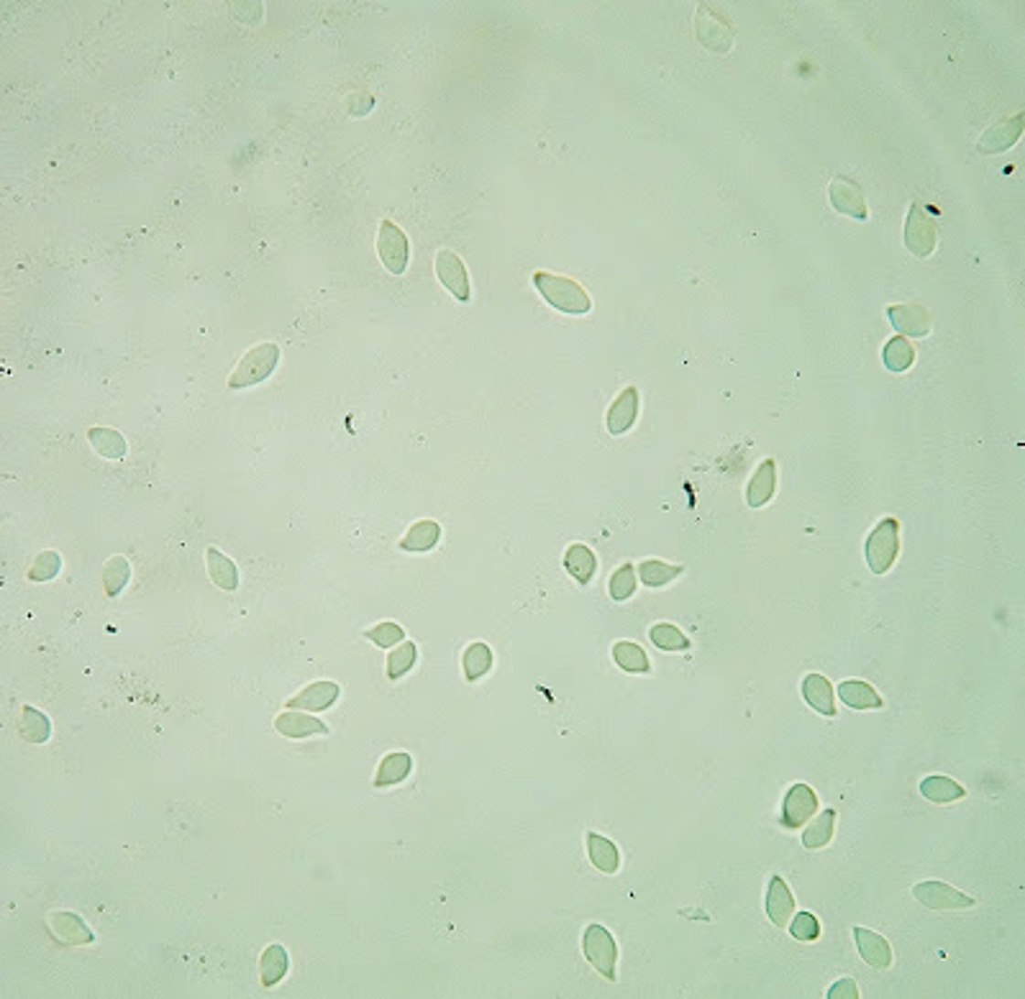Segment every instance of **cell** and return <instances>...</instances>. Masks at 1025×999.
Returning a JSON list of instances; mask_svg holds the SVG:
<instances>
[{"mask_svg":"<svg viewBox=\"0 0 1025 999\" xmlns=\"http://www.w3.org/2000/svg\"><path fill=\"white\" fill-rule=\"evenodd\" d=\"M533 285H536V290L541 292V298L551 308L567 313V315H584V313H590V308H593L590 295L584 292V287L580 282L570 280V277H559V274L539 270V272L533 274Z\"/></svg>","mask_w":1025,"mask_h":999,"instance_id":"6da1fadb","label":"cell"},{"mask_svg":"<svg viewBox=\"0 0 1025 999\" xmlns=\"http://www.w3.org/2000/svg\"><path fill=\"white\" fill-rule=\"evenodd\" d=\"M280 362V346L272 341H264L257 344L241 356V362L236 364L234 375L229 377V388L231 389H244L251 385H260L267 377L272 375L274 367Z\"/></svg>","mask_w":1025,"mask_h":999,"instance_id":"7a4b0ae2","label":"cell"},{"mask_svg":"<svg viewBox=\"0 0 1025 999\" xmlns=\"http://www.w3.org/2000/svg\"><path fill=\"white\" fill-rule=\"evenodd\" d=\"M867 564L874 574H887L900 551V520L882 518L867 538Z\"/></svg>","mask_w":1025,"mask_h":999,"instance_id":"3957f363","label":"cell"},{"mask_svg":"<svg viewBox=\"0 0 1025 999\" xmlns=\"http://www.w3.org/2000/svg\"><path fill=\"white\" fill-rule=\"evenodd\" d=\"M582 951L584 959L590 961V966L597 973H603L608 982H615V961H618V946H615V938L610 935L608 928L603 925H587V930L582 935Z\"/></svg>","mask_w":1025,"mask_h":999,"instance_id":"277c9868","label":"cell"},{"mask_svg":"<svg viewBox=\"0 0 1025 999\" xmlns=\"http://www.w3.org/2000/svg\"><path fill=\"white\" fill-rule=\"evenodd\" d=\"M695 34H698V41H700L708 52L726 54L733 47V28L708 3H702L700 8H698V14H695Z\"/></svg>","mask_w":1025,"mask_h":999,"instance_id":"5b68a950","label":"cell"},{"mask_svg":"<svg viewBox=\"0 0 1025 999\" xmlns=\"http://www.w3.org/2000/svg\"><path fill=\"white\" fill-rule=\"evenodd\" d=\"M935 221L934 216L925 210L921 200H915L910 206L908 223H905V247L910 254H915L918 260H928L935 249Z\"/></svg>","mask_w":1025,"mask_h":999,"instance_id":"8992f818","label":"cell"},{"mask_svg":"<svg viewBox=\"0 0 1025 999\" xmlns=\"http://www.w3.org/2000/svg\"><path fill=\"white\" fill-rule=\"evenodd\" d=\"M377 254L390 274H402L411 260V244L398 223L382 221L377 234Z\"/></svg>","mask_w":1025,"mask_h":999,"instance_id":"52a82bcc","label":"cell"},{"mask_svg":"<svg viewBox=\"0 0 1025 999\" xmlns=\"http://www.w3.org/2000/svg\"><path fill=\"white\" fill-rule=\"evenodd\" d=\"M817 813V797L816 792L810 790L807 784H792L790 792L785 794V802H782V825L797 831L803 828L807 820L813 818Z\"/></svg>","mask_w":1025,"mask_h":999,"instance_id":"ba28073f","label":"cell"},{"mask_svg":"<svg viewBox=\"0 0 1025 999\" xmlns=\"http://www.w3.org/2000/svg\"><path fill=\"white\" fill-rule=\"evenodd\" d=\"M913 897L931 909H964L974 908V897L964 895L944 882H921L913 887Z\"/></svg>","mask_w":1025,"mask_h":999,"instance_id":"9c48e42d","label":"cell"},{"mask_svg":"<svg viewBox=\"0 0 1025 999\" xmlns=\"http://www.w3.org/2000/svg\"><path fill=\"white\" fill-rule=\"evenodd\" d=\"M436 277L459 303H469L472 298V287H469L467 267L464 261L459 260V254L442 249L439 257H436Z\"/></svg>","mask_w":1025,"mask_h":999,"instance_id":"30bf717a","label":"cell"},{"mask_svg":"<svg viewBox=\"0 0 1025 999\" xmlns=\"http://www.w3.org/2000/svg\"><path fill=\"white\" fill-rule=\"evenodd\" d=\"M49 933L54 935L57 943L62 946H88L92 943V930L88 928V922L82 920L75 912H67V909H52L49 918Z\"/></svg>","mask_w":1025,"mask_h":999,"instance_id":"8fae6325","label":"cell"},{"mask_svg":"<svg viewBox=\"0 0 1025 999\" xmlns=\"http://www.w3.org/2000/svg\"><path fill=\"white\" fill-rule=\"evenodd\" d=\"M828 197H831V206L836 213H844L849 218H857V221H867L870 213H867V203H864V193L857 182L849 180V177H836L828 187Z\"/></svg>","mask_w":1025,"mask_h":999,"instance_id":"7c38bea8","label":"cell"},{"mask_svg":"<svg viewBox=\"0 0 1025 999\" xmlns=\"http://www.w3.org/2000/svg\"><path fill=\"white\" fill-rule=\"evenodd\" d=\"M338 685L331 679H321V682H313L308 687H303L298 695H293L287 700V710H308V713H321L334 707L338 700Z\"/></svg>","mask_w":1025,"mask_h":999,"instance_id":"4fadbf2b","label":"cell"},{"mask_svg":"<svg viewBox=\"0 0 1025 999\" xmlns=\"http://www.w3.org/2000/svg\"><path fill=\"white\" fill-rule=\"evenodd\" d=\"M854 941H857L859 956L867 961L871 969L884 972V969L892 966V948H890V943L884 941L882 935H877L874 930H870V928L857 925V928H854Z\"/></svg>","mask_w":1025,"mask_h":999,"instance_id":"5bb4252c","label":"cell"},{"mask_svg":"<svg viewBox=\"0 0 1025 999\" xmlns=\"http://www.w3.org/2000/svg\"><path fill=\"white\" fill-rule=\"evenodd\" d=\"M1020 133H1023V113H1018V116L1010 118V121H999V123H995L992 129H987L985 133L979 136L977 149H979L982 154H998V152L1010 149L1012 143L1020 139Z\"/></svg>","mask_w":1025,"mask_h":999,"instance_id":"9a60e30c","label":"cell"},{"mask_svg":"<svg viewBox=\"0 0 1025 999\" xmlns=\"http://www.w3.org/2000/svg\"><path fill=\"white\" fill-rule=\"evenodd\" d=\"M890 324L895 325V331L900 336H928L931 331V313L925 311L923 305H892L890 311Z\"/></svg>","mask_w":1025,"mask_h":999,"instance_id":"2e32d148","label":"cell"},{"mask_svg":"<svg viewBox=\"0 0 1025 999\" xmlns=\"http://www.w3.org/2000/svg\"><path fill=\"white\" fill-rule=\"evenodd\" d=\"M636 418H638V389L625 388L624 392L613 400V405H610L608 418H605L608 433L621 436V433H625V430H631L634 429V423H636Z\"/></svg>","mask_w":1025,"mask_h":999,"instance_id":"e0dca14e","label":"cell"},{"mask_svg":"<svg viewBox=\"0 0 1025 999\" xmlns=\"http://www.w3.org/2000/svg\"><path fill=\"white\" fill-rule=\"evenodd\" d=\"M274 730L285 739H311V736H326L328 726L321 723L318 717H311V715L285 710V713L274 717Z\"/></svg>","mask_w":1025,"mask_h":999,"instance_id":"ac0fdd59","label":"cell"},{"mask_svg":"<svg viewBox=\"0 0 1025 999\" xmlns=\"http://www.w3.org/2000/svg\"><path fill=\"white\" fill-rule=\"evenodd\" d=\"M792 912H795V899H792L790 887H787V882L782 877H772L769 889H766V915H769V920H772V925H777V928H785L790 922Z\"/></svg>","mask_w":1025,"mask_h":999,"instance_id":"d6986e66","label":"cell"},{"mask_svg":"<svg viewBox=\"0 0 1025 999\" xmlns=\"http://www.w3.org/2000/svg\"><path fill=\"white\" fill-rule=\"evenodd\" d=\"M774 490H777V464L774 459H766L753 472L749 490H746V503L752 507H764L772 500Z\"/></svg>","mask_w":1025,"mask_h":999,"instance_id":"ffe728a7","label":"cell"},{"mask_svg":"<svg viewBox=\"0 0 1025 999\" xmlns=\"http://www.w3.org/2000/svg\"><path fill=\"white\" fill-rule=\"evenodd\" d=\"M838 697L851 710H882L884 700L877 695V689L861 682V679H846L838 685Z\"/></svg>","mask_w":1025,"mask_h":999,"instance_id":"44dd1931","label":"cell"},{"mask_svg":"<svg viewBox=\"0 0 1025 999\" xmlns=\"http://www.w3.org/2000/svg\"><path fill=\"white\" fill-rule=\"evenodd\" d=\"M411 771H413V759H411V753L405 751H395V753H388L382 761H379V766H377V774H375V787H395V784H400V781H405V779L411 777Z\"/></svg>","mask_w":1025,"mask_h":999,"instance_id":"7402d4cb","label":"cell"},{"mask_svg":"<svg viewBox=\"0 0 1025 999\" xmlns=\"http://www.w3.org/2000/svg\"><path fill=\"white\" fill-rule=\"evenodd\" d=\"M803 697L805 702L820 715H836V705H833V687L831 682L823 675H807L803 679Z\"/></svg>","mask_w":1025,"mask_h":999,"instance_id":"603a6c76","label":"cell"},{"mask_svg":"<svg viewBox=\"0 0 1025 999\" xmlns=\"http://www.w3.org/2000/svg\"><path fill=\"white\" fill-rule=\"evenodd\" d=\"M442 541V526L436 520H418L416 526H411L408 533L402 536L400 548L402 551H413V554H423L436 548V544Z\"/></svg>","mask_w":1025,"mask_h":999,"instance_id":"cb8c5ba5","label":"cell"},{"mask_svg":"<svg viewBox=\"0 0 1025 999\" xmlns=\"http://www.w3.org/2000/svg\"><path fill=\"white\" fill-rule=\"evenodd\" d=\"M587 856L593 861V866L603 871V874H615V871L621 869V854H618V848L605 835H600V833H587Z\"/></svg>","mask_w":1025,"mask_h":999,"instance_id":"d4e9b609","label":"cell"},{"mask_svg":"<svg viewBox=\"0 0 1025 999\" xmlns=\"http://www.w3.org/2000/svg\"><path fill=\"white\" fill-rule=\"evenodd\" d=\"M287 972H290V956H287L285 946L272 943V946H267L264 951H262V959H260L262 986L280 984V982L287 976Z\"/></svg>","mask_w":1025,"mask_h":999,"instance_id":"484cf974","label":"cell"},{"mask_svg":"<svg viewBox=\"0 0 1025 999\" xmlns=\"http://www.w3.org/2000/svg\"><path fill=\"white\" fill-rule=\"evenodd\" d=\"M18 733H21V739L27 740V743L41 746V743H47L49 736H52V723H49V717L41 713V710L31 707V705H24L21 707Z\"/></svg>","mask_w":1025,"mask_h":999,"instance_id":"4316f807","label":"cell"},{"mask_svg":"<svg viewBox=\"0 0 1025 999\" xmlns=\"http://www.w3.org/2000/svg\"><path fill=\"white\" fill-rule=\"evenodd\" d=\"M564 569L570 571L571 577H574L580 584H590L597 571L595 554L582 544L570 546L567 554H564Z\"/></svg>","mask_w":1025,"mask_h":999,"instance_id":"83f0119b","label":"cell"},{"mask_svg":"<svg viewBox=\"0 0 1025 999\" xmlns=\"http://www.w3.org/2000/svg\"><path fill=\"white\" fill-rule=\"evenodd\" d=\"M206 564H208V574L210 579L216 582V587H221V590H226V592H231V590L239 587V571H236V564L226 557V554H221L219 548L210 546L208 551H206Z\"/></svg>","mask_w":1025,"mask_h":999,"instance_id":"f1b7e54d","label":"cell"},{"mask_svg":"<svg viewBox=\"0 0 1025 999\" xmlns=\"http://www.w3.org/2000/svg\"><path fill=\"white\" fill-rule=\"evenodd\" d=\"M462 669H464V679L467 682H477L485 675H490L493 669V649L487 643H469L464 654H462Z\"/></svg>","mask_w":1025,"mask_h":999,"instance_id":"f546056e","label":"cell"},{"mask_svg":"<svg viewBox=\"0 0 1025 999\" xmlns=\"http://www.w3.org/2000/svg\"><path fill=\"white\" fill-rule=\"evenodd\" d=\"M88 441L95 449V454L103 456V459H123L126 449H129L126 439L116 429H103V426L88 430Z\"/></svg>","mask_w":1025,"mask_h":999,"instance_id":"4dcf8cb0","label":"cell"},{"mask_svg":"<svg viewBox=\"0 0 1025 999\" xmlns=\"http://www.w3.org/2000/svg\"><path fill=\"white\" fill-rule=\"evenodd\" d=\"M613 659L628 675H646L651 669L646 651L641 649L638 643H634V641H618L613 646Z\"/></svg>","mask_w":1025,"mask_h":999,"instance_id":"1f68e13d","label":"cell"},{"mask_svg":"<svg viewBox=\"0 0 1025 999\" xmlns=\"http://www.w3.org/2000/svg\"><path fill=\"white\" fill-rule=\"evenodd\" d=\"M921 794L925 800H931V802L946 805V802L961 800L966 794V790L961 787L959 781H954V779L948 777H925L921 781Z\"/></svg>","mask_w":1025,"mask_h":999,"instance_id":"d6a6232c","label":"cell"},{"mask_svg":"<svg viewBox=\"0 0 1025 999\" xmlns=\"http://www.w3.org/2000/svg\"><path fill=\"white\" fill-rule=\"evenodd\" d=\"M833 831H836V810H823L803 833V845L810 851L826 848L831 844Z\"/></svg>","mask_w":1025,"mask_h":999,"instance_id":"836d02e7","label":"cell"},{"mask_svg":"<svg viewBox=\"0 0 1025 999\" xmlns=\"http://www.w3.org/2000/svg\"><path fill=\"white\" fill-rule=\"evenodd\" d=\"M682 571H685L682 567L664 564V561H659V558H646V561L638 564V577H641V582L646 584V587H651V590L669 584L672 579H677Z\"/></svg>","mask_w":1025,"mask_h":999,"instance_id":"e575fe53","label":"cell"},{"mask_svg":"<svg viewBox=\"0 0 1025 999\" xmlns=\"http://www.w3.org/2000/svg\"><path fill=\"white\" fill-rule=\"evenodd\" d=\"M131 579V564L126 557H111L103 567V590L108 597H118Z\"/></svg>","mask_w":1025,"mask_h":999,"instance_id":"d590c367","label":"cell"},{"mask_svg":"<svg viewBox=\"0 0 1025 999\" xmlns=\"http://www.w3.org/2000/svg\"><path fill=\"white\" fill-rule=\"evenodd\" d=\"M882 362L892 372H905L915 362V349L910 346V341L905 336H895L884 346Z\"/></svg>","mask_w":1025,"mask_h":999,"instance_id":"8d00e7d4","label":"cell"},{"mask_svg":"<svg viewBox=\"0 0 1025 999\" xmlns=\"http://www.w3.org/2000/svg\"><path fill=\"white\" fill-rule=\"evenodd\" d=\"M651 643L662 651H688L689 638L672 623H657L649 631Z\"/></svg>","mask_w":1025,"mask_h":999,"instance_id":"74e56055","label":"cell"},{"mask_svg":"<svg viewBox=\"0 0 1025 999\" xmlns=\"http://www.w3.org/2000/svg\"><path fill=\"white\" fill-rule=\"evenodd\" d=\"M416 643H411V641H402L400 646L395 651H390L388 656V679H400V676H405L413 666H416Z\"/></svg>","mask_w":1025,"mask_h":999,"instance_id":"f35d334b","label":"cell"},{"mask_svg":"<svg viewBox=\"0 0 1025 999\" xmlns=\"http://www.w3.org/2000/svg\"><path fill=\"white\" fill-rule=\"evenodd\" d=\"M608 592L615 602H625L628 597H634V592H636V567L634 564H624L621 569L613 571Z\"/></svg>","mask_w":1025,"mask_h":999,"instance_id":"ab89813d","label":"cell"},{"mask_svg":"<svg viewBox=\"0 0 1025 999\" xmlns=\"http://www.w3.org/2000/svg\"><path fill=\"white\" fill-rule=\"evenodd\" d=\"M62 569V557L57 551H41L28 569V582H49Z\"/></svg>","mask_w":1025,"mask_h":999,"instance_id":"60d3db41","label":"cell"},{"mask_svg":"<svg viewBox=\"0 0 1025 999\" xmlns=\"http://www.w3.org/2000/svg\"><path fill=\"white\" fill-rule=\"evenodd\" d=\"M364 636L369 638L375 646H379V649H392V646H398V643L405 641V631L398 623L385 621V623H377L375 628H369Z\"/></svg>","mask_w":1025,"mask_h":999,"instance_id":"b9f144b4","label":"cell"},{"mask_svg":"<svg viewBox=\"0 0 1025 999\" xmlns=\"http://www.w3.org/2000/svg\"><path fill=\"white\" fill-rule=\"evenodd\" d=\"M790 933L792 938L800 941V943H813V941L820 938V922H817V918L813 915V912H800V915H795V920H792Z\"/></svg>","mask_w":1025,"mask_h":999,"instance_id":"7bdbcfd3","label":"cell"},{"mask_svg":"<svg viewBox=\"0 0 1025 999\" xmlns=\"http://www.w3.org/2000/svg\"><path fill=\"white\" fill-rule=\"evenodd\" d=\"M372 105H375V98L369 92H351L347 98V108H349L351 116H367L372 111Z\"/></svg>","mask_w":1025,"mask_h":999,"instance_id":"ee69618b","label":"cell"},{"mask_svg":"<svg viewBox=\"0 0 1025 999\" xmlns=\"http://www.w3.org/2000/svg\"><path fill=\"white\" fill-rule=\"evenodd\" d=\"M828 999H859V986L854 979H841L828 989Z\"/></svg>","mask_w":1025,"mask_h":999,"instance_id":"f6af8a7d","label":"cell"}]
</instances>
